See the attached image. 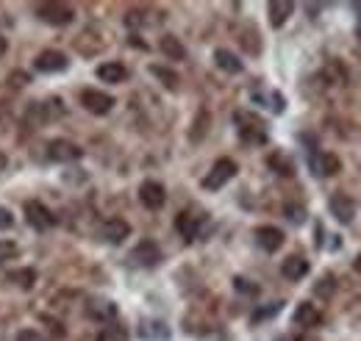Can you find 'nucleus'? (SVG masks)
Segmentation results:
<instances>
[{
    "mask_svg": "<svg viewBox=\"0 0 361 341\" xmlns=\"http://www.w3.org/2000/svg\"><path fill=\"white\" fill-rule=\"evenodd\" d=\"M309 167H312V172H314L317 178H331V175H339L342 172V161H339V156L319 150V153H312Z\"/></svg>",
    "mask_w": 361,
    "mask_h": 341,
    "instance_id": "nucleus-10",
    "label": "nucleus"
},
{
    "mask_svg": "<svg viewBox=\"0 0 361 341\" xmlns=\"http://www.w3.org/2000/svg\"><path fill=\"white\" fill-rule=\"evenodd\" d=\"M281 305H283V302H272L270 308H259V311L253 314V322H262V319H270L272 314H278V311H281Z\"/></svg>",
    "mask_w": 361,
    "mask_h": 341,
    "instance_id": "nucleus-30",
    "label": "nucleus"
},
{
    "mask_svg": "<svg viewBox=\"0 0 361 341\" xmlns=\"http://www.w3.org/2000/svg\"><path fill=\"white\" fill-rule=\"evenodd\" d=\"M6 47H8V42H6V37H3V34H0V56H3V53H6Z\"/></svg>",
    "mask_w": 361,
    "mask_h": 341,
    "instance_id": "nucleus-36",
    "label": "nucleus"
},
{
    "mask_svg": "<svg viewBox=\"0 0 361 341\" xmlns=\"http://www.w3.org/2000/svg\"><path fill=\"white\" fill-rule=\"evenodd\" d=\"M81 106L94 117H103V114H109L114 108V97L100 92V89H87V92H81Z\"/></svg>",
    "mask_w": 361,
    "mask_h": 341,
    "instance_id": "nucleus-6",
    "label": "nucleus"
},
{
    "mask_svg": "<svg viewBox=\"0 0 361 341\" xmlns=\"http://www.w3.org/2000/svg\"><path fill=\"white\" fill-rule=\"evenodd\" d=\"M8 280L17 283L20 289H31L34 280H37V272L34 269H20V272H8Z\"/></svg>",
    "mask_w": 361,
    "mask_h": 341,
    "instance_id": "nucleus-26",
    "label": "nucleus"
},
{
    "mask_svg": "<svg viewBox=\"0 0 361 341\" xmlns=\"http://www.w3.org/2000/svg\"><path fill=\"white\" fill-rule=\"evenodd\" d=\"M150 73L161 81V84L167 86V89H178V75H176V70H167V67H159V64H153L150 67Z\"/></svg>",
    "mask_w": 361,
    "mask_h": 341,
    "instance_id": "nucleus-25",
    "label": "nucleus"
},
{
    "mask_svg": "<svg viewBox=\"0 0 361 341\" xmlns=\"http://www.w3.org/2000/svg\"><path fill=\"white\" fill-rule=\"evenodd\" d=\"M139 200H142V206H145L147 211H159V209H164V203H167V192H164V186H161L159 180H145V183L139 186Z\"/></svg>",
    "mask_w": 361,
    "mask_h": 341,
    "instance_id": "nucleus-7",
    "label": "nucleus"
},
{
    "mask_svg": "<svg viewBox=\"0 0 361 341\" xmlns=\"http://www.w3.org/2000/svg\"><path fill=\"white\" fill-rule=\"evenodd\" d=\"M292 11H295V3H289V0H272L270 6H267V14H270V25L272 28H281L289 17H292Z\"/></svg>",
    "mask_w": 361,
    "mask_h": 341,
    "instance_id": "nucleus-19",
    "label": "nucleus"
},
{
    "mask_svg": "<svg viewBox=\"0 0 361 341\" xmlns=\"http://www.w3.org/2000/svg\"><path fill=\"white\" fill-rule=\"evenodd\" d=\"M100 233H103V239H106L109 244H123V242L131 236V225H128L123 216H111V219L103 222Z\"/></svg>",
    "mask_w": 361,
    "mask_h": 341,
    "instance_id": "nucleus-12",
    "label": "nucleus"
},
{
    "mask_svg": "<svg viewBox=\"0 0 361 341\" xmlns=\"http://www.w3.org/2000/svg\"><path fill=\"white\" fill-rule=\"evenodd\" d=\"M270 164L272 170L278 172V175H283V178H289V175H295V164H292V159H286L283 153H272L270 156Z\"/></svg>",
    "mask_w": 361,
    "mask_h": 341,
    "instance_id": "nucleus-23",
    "label": "nucleus"
},
{
    "mask_svg": "<svg viewBox=\"0 0 361 341\" xmlns=\"http://www.w3.org/2000/svg\"><path fill=\"white\" fill-rule=\"evenodd\" d=\"M353 269H356V272H359V275H361V256L356 258V261H353Z\"/></svg>",
    "mask_w": 361,
    "mask_h": 341,
    "instance_id": "nucleus-38",
    "label": "nucleus"
},
{
    "mask_svg": "<svg viewBox=\"0 0 361 341\" xmlns=\"http://www.w3.org/2000/svg\"><path fill=\"white\" fill-rule=\"evenodd\" d=\"M34 67L39 73H64L70 67V58L61 53V50H42L37 58H34Z\"/></svg>",
    "mask_w": 361,
    "mask_h": 341,
    "instance_id": "nucleus-11",
    "label": "nucleus"
},
{
    "mask_svg": "<svg viewBox=\"0 0 361 341\" xmlns=\"http://www.w3.org/2000/svg\"><path fill=\"white\" fill-rule=\"evenodd\" d=\"M200 225H203V216H197L192 211H180L176 216V228H178V233L186 242H195L200 236Z\"/></svg>",
    "mask_w": 361,
    "mask_h": 341,
    "instance_id": "nucleus-14",
    "label": "nucleus"
},
{
    "mask_svg": "<svg viewBox=\"0 0 361 341\" xmlns=\"http://www.w3.org/2000/svg\"><path fill=\"white\" fill-rule=\"evenodd\" d=\"M94 341H128V330L123 325H106V328H100Z\"/></svg>",
    "mask_w": 361,
    "mask_h": 341,
    "instance_id": "nucleus-24",
    "label": "nucleus"
},
{
    "mask_svg": "<svg viewBox=\"0 0 361 341\" xmlns=\"http://www.w3.org/2000/svg\"><path fill=\"white\" fill-rule=\"evenodd\" d=\"M6 164H8V159H6V156H3V153H0V172L6 170Z\"/></svg>",
    "mask_w": 361,
    "mask_h": 341,
    "instance_id": "nucleus-37",
    "label": "nucleus"
},
{
    "mask_svg": "<svg viewBox=\"0 0 361 341\" xmlns=\"http://www.w3.org/2000/svg\"><path fill=\"white\" fill-rule=\"evenodd\" d=\"M233 289L242 294H259V286H250V280H245V278H233Z\"/></svg>",
    "mask_w": 361,
    "mask_h": 341,
    "instance_id": "nucleus-29",
    "label": "nucleus"
},
{
    "mask_svg": "<svg viewBox=\"0 0 361 341\" xmlns=\"http://www.w3.org/2000/svg\"><path fill=\"white\" fill-rule=\"evenodd\" d=\"M87 314H90L92 319H97V322H109V319L117 316V305L109 302V299H94L92 305H87Z\"/></svg>",
    "mask_w": 361,
    "mask_h": 341,
    "instance_id": "nucleus-21",
    "label": "nucleus"
},
{
    "mask_svg": "<svg viewBox=\"0 0 361 341\" xmlns=\"http://www.w3.org/2000/svg\"><path fill=\"white\" fill-rule=\"evenodd\" d=\"M319 322H322V314H319L317 305L300 302V305L295 308V325H300V328H317Z\"/></svg>",
    "mask_w": 361,
    "mask_h": 341,
    "instance_id": "nucleus-17",
    "label": "nucleus"
},
{
    "mask_svg": "<svg viewBox=\"0 0 361 341\" xmlns=\"http://www.w3.org/2000/svg\"><path fill=\"white\" fill-rule=\"evenodd\" d=\"M353 11H356V31H359V39H361V3L353 6Z\"/></svg>",
    "mask_w": 361,
    "mask_h": 341,
    "instance_id": "nucleus-35",
    "label": "nucleus"
},
{
    "mask_svg": "<svg viewBox=\"0 0 361 341\" xmlns=\"http://www.w3.org/2000/svg\"><path fill=\"white\" fill-rule=\"evenodd\" d=\"M334 289H336V278H334V275L319 278V283L314 286V292L319 294V297H331V294H334Z\"/></svg>",
    "mask_w": 361,
    "mask_h": 341,
    "instance_id": "nucleus-27",
    "label": "nucleus"
},
{
    "mask_svg": "<svg viewBox=\"0 0 361 341\" xmlns=\"http://www.w3.org/2000/svg\"><path fill=\"white\" fill-rule=\"evenodd\" d=\"M236 170H239V167H236L233 159H217L214 167H212V172L203 178V189H206V192H217V189H223L228 180H233Z\"/></svg>",
    "mask_w": 361,
    "mask_h": 341,
    "instance_id": "nucleus-3",
    "label": "nucleus"
},
{
    "mask_svg": "<svg viewBox=\"0 0 361 341\" xmlns=\"http://www.w3.org/2000/svg\"><path fill=\"white\" fill-rule=\"evenodd\" d=\"M214 64L223 70V73H228V75H239L242 73V61H239V56L236 53H231V50H226V47H220L217 53H214Z\"/></svg>",
    "mask_w": 361,
    "mask_h": 341,
    "instance_id": "nucleus-20",
    "label": "nucleus"
},
{
    "mask_svg": "<svg viewBox=\"0 0 361 341\" xmlns=\"http://www.w3.org/2000/svg\"><path fill=\"white\" fill-rule=\"evenodd\" d=\"M17 341H42V339H39V333H34V330H23V333L17 336Z\"/></svg>",
    "mask_w": 361,
    "mask_h": 341,
    "instance_id": "nucleus-34",
    "label": "nucleus"
},
{
    "mask_svg": "<svg viewBox=\"0 0 361 341\" xmlns=\"http://www.w3.org/2000/svg\"><path fill=\"white\" fill-rule=\"evenodd\" d=\"M283 213H286V216H289L295 225H300V222L306 219V211H303L300 206H286V209H283Z\"/></svg>",
    "mask_w": 361,
    "mask_h": 341,
    "instance_id": "nucleus-31",
    "label": "nucleus"
},
{
    "mask_svg": "<svg viewBox=\"0 0 361 341\" xmlns=\"http://www.w3.org/2000/svg\"><path fill=\"white\" fill-rule=\"evenodd\" d=\"M159 47H161V53L170 58V61H180L183 56H186V47L180 44V39H176L173 34H167V37H161V42H159Z\"/></svg>",
    "mask_w": 361,
    "mask_h": 341,
    "instance_id": "nucleus-22",
    "label": "nucleus"
},
{
    "mask_svg": "<svg viewBox=\"0 0 361 341\" xmlns=\"http://www.w3.org/2000/svg\"><path fill=\"white\" fill-rule=\"evenodd\" d=\"M81 156H84V150H81L75 142H70V139H53V142L47 144V159L56 161V164L78 161Z\"/></svg>",
    "mask_w": 361,
    "mask_h": 341,
    "instance_id": "nucleus-4",
    "label": "nucleus"
},
{
    "mask_svg": "<svg viewBox=\"0 0 361 341\" xmlns=\"http://www.w3.org/2000/svg\"><path fill=\"white\" fill-rule=\"evenodd\" d=\"M128 261H131L134 266H142V269H153V266H159V261H161V250H159L156 242L145 239V242H139L134 250H131Z\"/></svg>",
    "mask_w": 361,
    "mask_h": 341,
    "instance_id": "nucleus-5",
    "label": "nucleus"
},
{
    "mask_svg": "<svg viewBox=\"0 0 361 341\" xmlns=\"http://www.w3.org/2000/svg\"><path fill=\"white\" fill-rule=\"evenodd\" d=\"M25 81H28L25 73H14V75H8V84H14V86H25Z\"/></svg>",
    "mask_w": 361,
    "mask_h": 341,
    "instance_id": "nucleus-33",
    "label": "nucleus"
},
{
    "mask_svg": "<svg viewBox=\"0 0 361 341\" xmlns=\"http://www.w3.org/2000/svg\"><path fill=\"white\" fill-rule=\"evenodd\" d=\"M233 120L239 125V139L245 144H267V125H264V120H259L256 114H247V111H239Z\"/></svg>",
    "mask_w": 361,
    "mask_h": 341,
    "instance_id": "nucleus-1",
    "label": "nucleus"
},
{
    "mask_svg": "<svg viewBox=\"0 0 361 341\" xmlns=\"http://www.w3.org/2000/svg\"><path fill=\"white\" fill-rule=\"evenodd\" d=\"M328 209H331V213L336 216V222H342V225H350V222L356 219V203H353V197L345 194V192L331 194Z\"/></svg>",
    "mask_w": 361,
    "mask_h": 341,
    "instance_id": "nucleus-9",
    "label": "nucleus"
},
{
    "mask_svg": "<svg viewBox=\"0 0 361 341\" xmlns=\"http://www.w3.org/2000/svg\"><path fill=\"white\" fill-rule=\"evenodd\" d=\"M256 244H259L264 253H278L281 244H283V230H278V228H272V225L256 228Z\"/></svg>",
    "mask_w": 361,
    "mask_h": 341,
    "instance_id": "nucleus-13",
    "label": "nucleus"
},
{
    "mask_svg": "<svg viewBox=\"0 0 361 341\" xmlns=\"http://www.w3.org/2000/svg\"><path fill=\"white\" fill-rule=\"evenodd\" d=\"M11 225H14V216H11V211L0 206V230H8Z\"/></svg>",
    "mask_w": 361,
    "mask_h": 341,
    "instance_id": "nucleus-32",
    "label": "nucleus"
},
{
    "mask_svg": "<svg viewBox=\"0 0 361 341\" xmlns=\"http://www.w3.org/2000/svg\"><path fill=\"white\" fill-rule=\"evenodd\" d=\"M14 256H17V244H14V242H6V239H0V264L11 261Z\"/></svg>",
    "mask_w": 361,
    "mask_h": 341,
    "instance_id": "nucleus-28",
    "label": "nucleus"
},
{
    "mask_svg": "<svg viewBox=\"0 0 361 341\" xmlns=\"http://www.w3.org/2000/svg\"><path fill=\"white\" fill-rule=\"evenodd\" d=\"M281 275L286 280H303L309 275V261L303 256H289L281 264Z\"/></svg>",
    "mask_w": 361,
    "mask_h": 341,
    "instance_id": "nucleus-16",
    "label": "nucleus"
},
{
    "mask_svg": "<svg viewBox=\"0 0 361 341\" xmlns=\"http://www.w3.org/2000/svg\"><path fill=\"white\" fill-rule=\"evenodd\" d=\"M94 75L103 81V84H123L128 78V70L120 64V61H106L94 70Z\"/></svg>",
    "mask_w": 361,
    "mask_h": 341,
    "instance_id": "nucleus-15",
    "label": "nucleus"
},
{
    "mask_svg": "<svg viewBox=\"0 0 361 341\" xmlns=\"http://www.w3.org/2000/svg\"><path fill=\"white\" fill-rule=\"evenodd\" d=\"M37 17L47 23V25H56V28H64V25H70L73 20H75V11H73V6H67V3H39L37 6Z\"/></svg>",
    "mask_w": 361,
    "mask_h": 341,
    "instance_id": "nucleus-2",
    "label": "nucleus"
},
{
    "mask_svg": "<svg viewBox=\"0 0 361 341\" xmlns=\"http://www.w3.org/2000/svg\"><path fill=\"white\" fill-rule=\"evenodd\" d=\"M25 219H28V225H31L34 230H47V228L56 225L53 211L47 209L45 203H39V200H28V203H25Z\"/></svg>",
    "mask_w": 361,
    "mask_h": 341,
    "instance_id": "nucleus-8",
    "label": "nucleus"
},
{
    "mask_svg": "<svg viewBox=\"0 0 361 341\" xmlns=\"http://www.w3.org/2000/svg\"><path fill=\"white\" fill-rule=\"evenodd\" d=\"M139 336L145 341H170V328L159 319H145L139 328Z\"/></svg>",
    "mask_w": 361,
    "mask_h": 341,
    "instance_id": "nucleus-18",
    "label": "nucleus"
}]
</instances>
